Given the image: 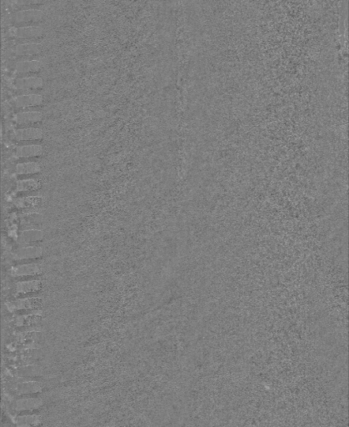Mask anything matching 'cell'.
Listing matches in <instances>:
<instances>
[{
  "mask_svg": "<svg viewBox=\"0 0 349 427\" xmlns=\"http://www.w3.org/2000/svg\"><path fill=\"white\" fill-rule=\"evenodd\" d=\"M44 19V13L35 9L20 10L14 13L11 17V22L15 27H28L41 22Z\"/></svg>",
  "mask_w": 349,
  "mask_h": 427,
  "instance_id": "6da1fadb",
  "label": "cell"
},
{
  "mask_svg": "<svg viewBox=\"0 0 349 427\" xmlns=\"http://www.w3.org/2000/svg\"><path fill=\"white\" fill-rule=\"evenodd\" d=\"M10 34L15 39L36 40L44 36V30L41 27L35 25L28 27H13L10 29Z\"/></svg>",
  "mask_w": 349,
  "mask_h": 427,
  "instance_id": "3957f363",
  "label": "cell"
},
{
  "mask_svg": "<svg viewBox=\"0 0 349 427\" xmlns=\"http://www.w3.org/2000/svg\"><path fill=\"white\" fill-rule=\"evenodd\" d=\"M42 154V147L37 144H25L22 146L18 147L15 150V156L17 157L18 159L25 160L37 159L41 156Z\"/></svg>",
  "mask_w": 349,
  "mask_h": 427,
  "instance_id": "ba28073f",
  "label": "cell"
},
{
  "mask_svg": "<svg viewBox=\"0 0 349 427\" xmlns=\"http://www.w3.org/2000/svg\"><path fill=\"white\" fill-rule=\"evenodd\" d=\"M42 51V45L38 43H28L18 45L15 49L16 54L20 57H33L39 55Z\"/></svg>",
  "mask_w": 349,
  "mask_h": 427,
  "instance_id": "9c48e42d",
  "label": "cell"
},
{
  "mask_svg": "<svg viewBox=\"0 0 349 427\" xmlns=\"http://www.w3.org/2000/svg\"><path fill=\"white\" fill-rule=\"evenodd\" d=\"M43 103V97L39 95H24L18 96L12 100L13 107L15 110H27L33 108H36Z\"/></svg>",
  "mask_w": 349,
  "mask_h": 427,
  "instance_id": "277c9868",
  "label": "cell"
},
{
  "mask_svg": "<svg viewBox=\"0 0 349 427\" xmlns=\"http://www.w3.org/2000/svg\"><path fill=\"white\" fill-rule=\"evenodd\" d=\"M41 3L40 1H18L15 4L19 5V6H25V5L26 6H30V5H39Z\"/></svg>",
  "mask_w": 349,
  "mask_h": 427,
  "instance_id": "8fae6325",
  "label": "cell"
},
{
  "mask_svg": "<svg viewBox=\"0 0 349 427\" xmlns=\"http://www.w3.org/2000/svg\"><path fill=\"white\" fill-rule=\"evenodd\" d=\"M42 119V113L38 111H23L18 113L14 120L15 124L20 127L35 128L34 126L41 123Z\"/></svg>",
  "mask_w": 349,
  "mask_h": 427,
  "instance_id": "5b68a950",
  "label": "cell"
},
{
  "mask_svg": "<svg viewBox=\"0 0 349 427\" xmlns=\"http://www.w3.org/2000/svg\"><path fill=\"white\" fill-rule=\"evenodd\" d=\"M12 139L19 144H34L43 139V131L38 128H22L13 133Z\"/></svg>",
  "mask_w": 349,
  "mask_h": 427,
  "instance_id": "7a4b0ae2",
  "label": "cell"
},
{
  "mask_svg": "<svg viewBox=\"0 0 349 427\" xmlns=\"http://www.w3.org/2000/svg\"><path fill=\"white\" fill-rule=\"evenodd\" d=\"M43 86L44 82L41 78L33 76L17 78L14 83L15 89L22 91H38L43 88Z\"/></svg>",
  "mask_w": 349,
  "mask_h": 427,
  "instance_id": "8992f818",
  "label": "cell"
},
{
  "mask_svg": "<svg viewBox=\"0 0 349 427\" xmlns=\"http://www.w3.org/2000/svg\"><path fill=\"white\" fill-rule=\"evenodd\" d=\"M41 62L39 60H26V61L19 62L15 67V73L18 76L30 77L29 75L36 74L41 70Z\"/></svg>",
  "mask_w": 349,
  "mask_h": 427,
  "instance_id": "52a82bcc",
  "label": "cell"
},
{
  "mask_svg": "<svg viewBox=\"0 0 349 427\" xmlns=\"http://www.w3.org/2000/svg\"><path fill=\"white\" fill-rule=\"evenodd\" d=\"M40 166L35 162H25L16 166V173L19 176H30L39 173Z\"/></svg>",
  "mask_w": 349,
  "mask_h": 427,
  "instance_id": "30bf717a",
  "label": "cell"
}]
</instances>
